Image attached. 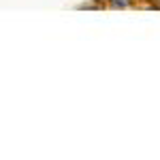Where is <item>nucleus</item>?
I'll use <instances>...</instances> for the list:
<instances>
[{
  "mask_svg": "<svg viewBox=\"0 0 160 160\" xmlns=\"http://www.w3.org/2000/svg\"><path fill=\"white\" fill-rule=\"evenodd\" d=\"M139 0H105V4L111 9H128V7H135Z\"/></svg>",
  "mask_w": 160,
  "mask_h": 160,
  "instance_id": "obj_1",
  "label": "nucleus"
}]
</instances>
